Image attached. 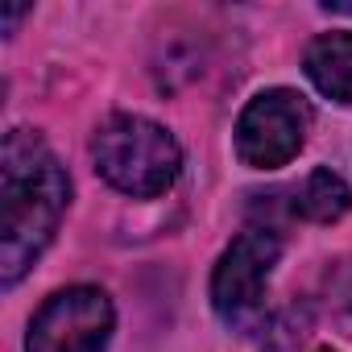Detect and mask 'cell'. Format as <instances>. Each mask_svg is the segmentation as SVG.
Instances as JSON below:
<instances>
[{
  "instance_id": "5",
  "label": "cell",
  "mask_w": 352,
  "mask_h": 352,
  "mask_svg": "<svg viewBox=\"0 0 352 352\" xmlns=\"http://www.w3.org/2000/svg\"><path fill=\"white\" fill-rule=\"evenodd\" d=\"M116 311L100 286H67L50 294L30 323V352H104Z\"/></svg>"
},
{
  "instance_id": "9",
  "label": "cell",
  "mask_w": 352,
  "mask_h": 352,
  "mask_svg": "<svg viewBox=\"0 0 352 352\" xmlns=\"http://www.w3.org/2000/svg\"><path fill=\"white\" fill-rule=\"evenodd\" d=\"M319 352H331V348H319Z\"/></svg>"
},
{
  "instance_id": "8",
  "label": "cell",
  "mask_w": 352,
  "mask_h": 352,
  "mask_svg": "<svg viewBox=\"0 0 352 352\" xmlns=\"http://www.w3.org/2000/svg\"><path fill=\"white\" fill-rule=\"evenodd\" d=\"M21 13H25V9H9V13H5V30H13V25L21 21Z\"/></svg>"
},
{
  "instance_id": "4",
  "label": "cell",
  "mask_w": 352,
  "mask_h": 352,
  "mask_svg": "<svg viewBox=\"0 0 352 352\" xmlns=\"http://www.w3.org/2000/svg\"><path fill=\"white\" fill-rule=\"evenodd\" d=\"M278 236L270 228H245L212 270V307L228 327H245L261 315L270 274L278 265Z\"/></svg>"
},
{
  "instance_id": "6",
  "label": "cell",
  "mask_w": 352,
  "mask_h": 352,
  "mask_svg": "<svg viewBox=\"0 0 352 352\" xmlns=\"http://www.w3.org/2000/svg\"><path fill=\"white\" fill-rule=\"evenodd\" d=\"M302 71L319 96L352 104V34H319L302 54Z\"/></svg>"
},
{
  "instance_id": "1",
  "label": "cell",
  "mask_w": 352,
  "mask_h": 352,
  "mask_svg": "<svg viewBox=\"0 0 352 352\" xmlns=\"http://www.w3.org/2000/svg\"><path fill=\"white\" fill-rule=\"evenodd\" d=\"M71 179L34 129H13L0 149V282L17 286L54 241Z\"/></svg>"
},
{
  "instance_id": "3",
  "label": "cell",
  "mask_w": 352,
  "mask_h": 352,
  "mask_svg": "<svg viewBox=\"0 0 352 352\" xmlns=\"http://www.w3.org/2000/svg\"><path fill=\"white\" fill-rule=\"evenodd\" d=\"M307 129H311V104L298 91L290 87L257 91L236 120V153L253 170H278L302 149Z\"/></svg>"
},
{
  "instance_id": "2",
  "label": "cell",
  "mask_w": 352,
  "mask_h": 352,
  "mask_svg": "<svg viewBox=\"0 0 352 352\" xmlns=\"http://www.w3.org/2000/svg\"><path fill=\"white\" fill-rule=\"evenodd\" d=\"M91 157L96 170L104 174V183L133 195V199H153L166 195L179 179L183 166V149L162 124L120 112L108 116L91 141Z\"/></svg>"
},
{
  "instance_id": "7",
  "label": "cell",
  "mask_w": 352,
  "mask_h": 352,
  "mask_svg": "<svg viewBox=\"0 0 352 352\" xmlns=\"http://www.w3.org/2000/svg\"><path fill=\"white\" fill-rule=\"evenodd\" d=\"M294 212L302 220H311V224H336L340 216L352 212V187L340 179L336 170L319 166V170L307 174L302 187L294 191Z\"/></svg>"
}]
</instances>
